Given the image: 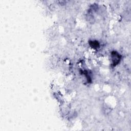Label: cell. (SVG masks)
<instances>
[{
  "instance_id": "cell-1",
  "label": "cell",
  "mask_w": 131,
  "mask_h": 131,
  "mask_svg": "<svg viewBox=\"0 0 131 131\" xmlns=\"http://www.w3.org/2000/svg\"><path fill=\"white\" fill-rule=\"evenodd\" d=\"M112 59V62L113 63L114 66H115L116 65L119 63L121 59V56L119 54L116 52H113L111 54Z\"/></svg>"
},
{
  "instance_id": "cell-2",
  "label": "cell",
  "mask_w": 131,
  "mask_h": 131,
  "mask_svg": "<svg viewBox=\"0 0 131 131\" xmlns=\"http://www.w3.org/2000/svg\"><path fill=\"white\" fill-rule=\"evenodd\" d=\"M90 45L94 48H96L98 47L99 43L97 42L96 41H93L90 42Z\"/></svg>"
}]
</instances>
